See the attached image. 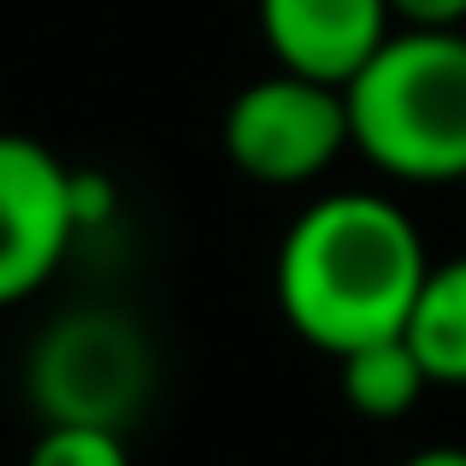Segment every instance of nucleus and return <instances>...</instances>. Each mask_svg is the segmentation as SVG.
Masks as SVG:
<instances>
[{
  "label": "nucleus",
  "mask_w": 466,
  "mask_h": 466,
  "mask_svg": "<svg viewBox=\"0 0 466 466\" xmlns=\"http://www.w3.org/2000/svg\"><path fill=\"white\" fill-rule=\"evenodd\" d=\"M254 12L278 71H301L337 89H349L354 71L396 30L390 0H254Z\"/></svg>",
  "instance_id": "nucleus-6"
},
{
  "label": "nucleus",
  "mask_w": 466,
  "mask_h": 466,
  "mask_svg": "<svg viewBox=\"0 0 466 466\" xmlns=\"http://www.w3.org/2000/svg\"><path fill=\"white\" fill-rule=\"evenodd\" d=\"M83 177L47 142L0 130V308L35 296L66 266L89 213Z\"/></svg>",
  "instance_id": "nucleus-5"
},
{
  "label": "nucleus",
  "mask_w": 466,
  "mask_h": 466,
  "mask_svg": "<svg viewBox=\"0 0 466 466\" xmlns=\"http://www.w3.org/2000/svg\"><path fill=\"white\" fill-rule=\"evenodd\" d=\"M401 466H466V449L437 443V449H425V455H413V461H401Z\"/></svg>",
  "instance_id": "nucleus-11"
},
{
  "label": "nucleus",
  "mask_w": 466,
  "mask_h": 466,
  "mask_svg": "<svg viewBox=\"0 0 466 466\" xmlns=\"http://www.w3.org/2000/svg\"><path fill=\"white\" fill-rule=\"evenodd\" d=\"M354 148L401 183L466 177V30H408L354 71L349 89Z\"/></svg>",
  "instance_id": "nucleus-2"
},
{
  "label": "nucleus",
  "mask_w": 466,
  "mask_h": 466,
  "mask_svg": "<svg viewBox=\"0 0 466 466\" xmlns=\"http://www.w3.org/2000/svg\"><path fill=\"white\" fill-rule=\"evenodd\" d=\"M24 466H130V449L125 431H106V425H47Z\"/></svg>",
  "instance_id": "nucleus-9"
},
{
  "label": "nucleus",
  "mask_w": 466,
  "mask_h": 466,
  "mask_svg": "<svg viewBox=\"0 0 466 466\" xmlns=\"http://www.w3.org/2000/svg\"><path fill=\"white\" fill-rule=\"evenodd\" d=\"M148 342L125 313L83 308L42 330L30 354V396L47 425H106L125 431V420L148 401Z\"/></svg>",
  "instance_id": "nucleus-3"
},
{
  "label": "nucleus",
  "mask_w": 466,
  "mask_h": 466,
  "mask_svg": "<svg viewBox=\"0 0 466 466\" xmlns=\"http://www.w3.org/2000/svg\"><path fill=\"white\" fill-rule=\"evenodd\" d=\"M225 154L242 177L296 189L319 171L337 166L342 148H354L349 130V95L337 83L301 77V71H272L230 95L225 106Z\"/></svg>",
  "instance_id": "nucleus-4"
},
{
  "label": "nucleus",
  "mask_w": 466,
  "mask_h": 466,
  "mask_svg": "<svg viewBox=\"0 0 466 466\" xmlns=\"http://www.w3.org/2000/svg\"><path fill=\"white\" fill-rule=\"evenodd\" d=\"M337 372H342V396H349V408L360 420H401L431 390V372L420 366L408 337L360 342V349L337 354Z\"/></svg>",
  "instance_id": "nucleus-8"
},
{
  "label": "nucleus",
  "mask_w": 466,
  "mask_h": 466,
  "mask_svg": "<svg viewBox=\"0 0 466 466\" xmlns=\"http://www.w3.org/2000/svg\"><path fill=\"white\" fill-rule=\"evenodd\" d=\"M401 337L413 342L431 384H466V254L461 260H437L425 272Z\"/></svg>",
  "instance_id": "nucleus-7"
},
{
  "label": "nucleus",
  "mask_w": 466,
  "mask_h": 466,
  "mask_svg": "<svg viewBox=\"0 0 466 466\" xmlns=\"http://www.w3.org/2000/svg\"><path fill=\"white\" fill-rule=\"evenodd\" d=\"M390 12L408 30H461L466 24V0H390Z\"/></svg>",
  "instance_id": "nucleus-10"
},
{
  "label": "nucleus",
  "mask_w": 466,
  "mask_h": 466,
  "mask_svg": "<svg viewBox=\"0 0 466 466\" xmlns=\"http://www.w3.org/2000/svg\"><path fill=\"white\" fill-rule=\"evenodd\" d=\"M431 272L425 237L396 201L366 189L319 195L301 207L278 248V308L319 354L401 337Z\"/></svg>",
  "instance_id": "nucleus-1"
}]
</instances>
